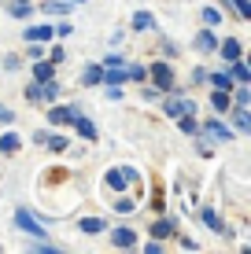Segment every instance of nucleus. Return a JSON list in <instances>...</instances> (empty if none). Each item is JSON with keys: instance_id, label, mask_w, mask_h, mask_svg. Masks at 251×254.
Masks as SVG:
<instances>
[{"instance_id": "412c9836", "label": "nucleus", "mask_w": 251, "mask_h": 254, "mask_svg": "<svg viewBox=\"0 0 251 254\" xmlns=\"http://www.w3.org/2000/svg\"><path fill=\"white\" fill-rule=\"evenodd\" d=\"M203 22L207 26H218L222 22V11H218V7H203Z\"/></svg>"}, {"instance_id": "ddd939ff", "label": "nucleus", "mask_w": 251, "mask_h": 254, "mask_svg": "<svg viewBox=\"0 0 251 254\" xmlns=\"http://www.w3.org/2000/svg\"><path fill=\"white\" fill-rule=\"evenodd\" d=\"M74 122H78V133H82L85 140H96V126H92L89 118H74Z\"/></svg>"}, {"instance_id": "f03ea898", "label": "nucleus", "mask_w": 251, "mask_h": 254, "mask_svg": "<svg viewBox=\"0 0 251 254\" xmlns=\"http://www.w3.org/2000/svg\"><path fill=\"white\" fill-rule=\"evenodd\" d=\"M15 225H19V229H26V232H33V236H41V240H45V221H37V217L30 214V210H15Z\"/></svg>"}, {"instance_id": "1a4fd4ad", "label": "nucleus", "mask_w": 251, "mask_h": 254, "mask_svg": "<svg viewBox=\"0 0 251 254\" xmlns=\"http://www.w3.org/2000/svg\"><path fill=\"white\" fill-rule=\"evenodd\" d=\"M103 181H107V185H111V188H115V191H122V188L129 185V177H126V173H122V170H111V173H107V177H103Z\"/></svg>"}, {"instance_id": "4be33fe9", "label": "nucleus", "mask_w": 251, "mask_h": 254, "mask_svg": "<svg viewBox=\"0 0 251 254\" xmlns=\"http://www.w3.org/2000/svg\"><path fill=\"white\" fill-rule=\"evenodd\" d=\"M203 221H207V229L222 232V221H218V214H214V210H203Z\"/></svg>"}, {"instance_id": "9b49d317", "label": "nucleus", "mask_w": 251, "mask_h": 254, "mask_svg": "<svg viewBox=\"0 0 251 254\" xmlns=\"http://www.w3.org/2000/svg\"><path fill=\"white\" fill-rule=\"evenodd\" d=\"M37 144H48L52 151H67V140H63V136H45V133H37Z\"/></svg>"}, {"instance_id": "bb28decb", "label": "nucleus", "mask_w": 251, "mask_h": 254, "mask_svg": "<svg viewBox=\"0 0 251 254\" xmlns=\"http://www.w3.org/2000/svg\"><path fill=\"white\" fill-rule=\"evenodd\" d=\"M167 232H170V221H155V225H152V236H159V240H163Z\"/></svg>"}, {"instance_id": "5701e85b", "label": "nucleus", "mask_w": 251, "mask_h": 254, "mask_svg": "<svg viewBox=\"0 0 251 254\" xmlns=\"http://www.w3.org/2000/svg\"><path fill=\"white\" fill-rule=\"evenodd\" d=\"M133 30H152V15H133Z\"/></svg>"}, {"instance_id": "0eeeda50", "label": "nucleus", "mask_w": 251, "mask_h": 254, "mask_svg": "<svg viewBox=\"0 0 251 254\" xmlns=\"http://www.w3.org/2000/svg\"><path fill=\"white\" fill-rule=\"evenodd\" d=\"M74 118V107H52L48 111V122H56V126H63V122Z\"/></svg>"}, {"instance_id": "7c9ffc66", "label": "nucleus", "mask_w": 251, "mask_h": 254, "mask_svg": "<svg viewBox=\"0 0 251 254\" xmlns=\"http://www.w3.org/2000/svg\"><path fill=\"white\" fill-rule=\"evenodd\" d=\"M115 210H118V214H133V203H129V199H122V203H118Z\"/></svg>"}, {"instance_id": "dca6fc26", "label": "nucleus", "mask_w": 251, "mask_h": 254, "mask_svg": "<svg viewBox=\"0 0 251 254\" xmlns=\"http://www.w3.org/2000/svg\"><path fill=\"white\" fill-rule=\"evenodd\" d=\"M100 77H103V66H89V70L82 74V81H85V85H96Z\"/></svg>"}, {"instance_id": "393cba45", "label": "nucleus", "mask_w": 251, "mask_h": 254, "mask_svg": "<svg viewBox=\"0 0 251 254\" xmlns=\"http://www.w3.org/2000/svg\"><path fill=\"white\" fill-rule=\"evenodd\" d=\"M211 103H214V107H218V111H226V107H229V96H226V92L218 89V92L211 96Z\"/></svg>"}, {"instance_id": "a211bd4d", "label": "nucleus", "mask_w": 251, "mask_h": 254, "mask_svg": "<svg viewBox=\"0 0 251 254\" xmlns=\"http://www.w3.org/2000/svg\"><path fill=\"white\" fill-rule=\"evenodd\" d=\"M196 48H200V52H211V48H214V33H211V30L200 33V37H196Z\"/></svg>"}, {"instance_id": "6ab92c4d", "label": "nucleus", "mask_w": 251, "mask_h": 254, "mask_svg": "<svg viewBox=\"0 0 251 254\" xmlns=\"http://www.w3.org/2000/svg\"><path fill=\"white\" fill-rule=\"evenodd\" d=\"M233 122H237V129H240V133H248V129H251V118H248V111H244V107H240L237 115H233Z\"/></svg>"}, {"instance_id": "f3484780", "label": "nucleus", "mask_w": 251, "mask_h": 254, "mask_svg": "<svg viewBox=\"0 0 251 254\" xmlns=\"http://www.w3.org/2000/svg\"><path fill=\"white\" fill-rule=\"evenodd\" d=\"M207 133H211L214 140H229V136H233V133H229L226 126H218V122H211V126H207Z\"/></svg>"}, {"instance_id": "aec40b11", "label": "nucleus", "mask_w": 251, "mask_h": 254, "mask_svg": "<svg viewBox=\"0 0 251 254\" xmlns=\"http://www.w3.org/2000/svg\"><path fill=\"white\" fill-rule=\"evenodd\" d=\"M45 11H48V15H67V11H71V4H63V0H52V4H45Z\"/></svg>"}, {"instance_id": "20e7f679", "label": "nucleus", "mask_w": 251, "mask_h": 254, "mask_svg": "<svg viewBox=\"0 0 251 254\" xmlns=\"http://www.w3.org/2000/svg\"><path fill=\"white\" fill-rule=\"evenodd\" d=\"M152 77H155V85H159L163 92L174 85V74H170V66H167V63H155V66H152Z\"/></svg>"}, {"instance_id": "6e6552de", "label": "nucleus", "mask_w": 251, "mask_h": 254, "mask_svg": "<svg viewBox=\"0 0 251 254\" xmlns=\"http://www.w3.org/2000/svg\"><path fill=\"white\" fill-rule=\"evenodd\" d=\"M229 77H233V81H237V85H248V81H251V74H248V66H244V63H240V59H233V74H229Z\"/></svg>"}, {"instance_id": "f257e3e1", "label": "nucleus", "mask_w": 251, "mask_h": 254, "mask_svg": "<svg viewBox=\"0 0 251 254\" xmlns=\"http://www.w3.org/2000/svg\"><path fill=\"white\" fill-rule=\"evenodd\" d=\"M26 96H30V103H52V100L59 96V85L48 77V81H37V85H30V89H26Z\"/></svg>"}, {"instance_id": "39448f33", "label": "nucleus", "mask_w": 251, "mask_h": 254, "mask_svg": "<svg viewBox=\"0 0 251 254\" xmlns=\"http://www.w3.org/2000/svg\"><path fill=\"white\" fill-rule=\"evenodd\" d=\"M111 243L122 247V251H129V247H137V236L129 232V229H115V240H111Z\"/></svg>"}, {"instance_id": "f8f14e48", "label": "nucleus", "mask_w": 251, "mask_h": 254, "mask_svg": "<svg viewBox=\"0 0 251 254\" xmlns=\"http://www.w3.org/2000/svg\"><path fill=\"white\" fill-rule=\"evenodd\" d=\"M222 56H226L229 59V63H233V59H240V41H222Z\"/></svg>"}, {"instance_id": "c85d7f7f", "label": "nucleus", "mask_w": 251, "mask_h": 254, "mask_svg": "<svg viewBox=\"0 0 251 254\" xmlns=\"http://www.w3.org/2000/svg\"><path fill=\"white\" fill-rule=\"evenodd\" d=\"M129 70V77H133V81H144V66H126Z\"/></svg>"}, {"instance_id": "2eb2a0df", "label": "nucleus", "mask_w": 251, "mask_h": 254, "mask_svg": "<svg viewBox=\"0 0 251 254\" xmlns=\"http://www.w3.org/2000/svg\"><path fill=\"white\" fill-rule=\"evenodd\" d=\"M82 232L96 236V232H103V221H100V217H85V221H82Z\"/></svg>"}, {"instance_id": "a878e982", "label": "nucleus", "mask_w": 251, "mask_h": 254, "mask_svg": "<svg viewBox=\"0 0 251 254\" xmlns=\"http://www.w3.org/2000/svg\"><path fill=\"white\" fill-rule=\"evenodd\" d=\"M30 11H33V7L26 4V0H22V4H11V15H15V19H26Z\"/></svg>"}, {"instance_id": "b1692460", "label": "nucleus", "mask_w": 251, "mask_h": 254, "mask_svg": "<svg viewBox=\"0 0 251 254\" xmlns=\"http://www.w3.org/2000/svg\"><path fill=\"white\" fill-rule=\"evenodd\" d=\"M33 74H37V81H48V77H52V63H37Z\"/></svg>"}, {"instance_id": "9d476101", "label": "nucleus", "mask_w": 251, "mask_h": 254, "mask_svg": "<svg viewBox=\"0 0 251 254\" xmlns=\"http://www.w3.org/2000/svg\"><path fill=\"white\" fill-rule=\"evenodd\" d=\"M0 151H4V155H15V151H19V136H15V133H4V136H0Z\"/></svg>"}, {"instance_id": "2f4dec72", "label": "nucleus", "mask_w": 251, "mask_h": 254, "mask_svg": "<svg viewBox=\"0 0 251 254\" xmlns=\"http://www.w3.org/2000/svg\"><path fill=\"white\" fill-rule=\"evenodd\" d=\"M19 4H22V0H19Z\"/></svg>"}, {"instance_id": "4468645a", "label": "nucleus", "mask_w": 251, "mask_h": 254, "mask_svg": "<svg viewBox=\"0 0 251 254\" xmlns=\"http://www.w3.org/2000/svg\"><path fill=\"white\" fill-rule=\"evenodd\" d=\"M211 81H214V89H222V92H229V89H233V77L226 74V70H218V74H214Z\"/></svg>"}, {"instance_id": "c756f323", "label": "nucleus", "mask_w": 251, "mask_h": 254, "mask_svg": "<svg viewBox=\"0 0 251 254\" xmlns=\"http://www.w3.org/2000/svg\"><path fill=\"white\" fill-rule=\"evenodd\" d=\"M233 4H237V11H240V15H244V19H248V15H251V4H248V0H233Z\"/></svg>"}, {"instance_id": "cd10ccee", "label": "nucleus", "mask_w": 251, "mask_h": 254, "mask_svg": "<svg viewBox=\"0 0 251 254\" xmlns=\"http://www.w3.org/2000/svg\"><path fill=\"white\" fill-rule=\"evenodd\" d=\"M251 100V92H248V85H240V89H237V103H240V107H244V103Z\"/></svg>"}, {"instance_id": "423d86ee", "label": "nucleus", "mask_w": 251, "mask_h": 254, "mask_svg": "<svg viewBox=\"0 0 251 254\" xmlns=\"http://www.w3.org/2000/svg\"><path fill=\"white\" fill-rule=\"evenodd\" d=\"M163 107H167V115H185V111H196V103L192 100H167Z\"/></svg>"}, {"instance_id": "7ed1b4c3", "label": "nucleus", "mask_w": 251, "mask_h": 254, "mask_svg": "<svg viewBox=\"0 0 251 254\" xmlns=\"http://www.w3.org/2000/svg\"><path fill=\"white\" fill-rule=\"evenodd\" d=\"M56 37V30H52V26L45 22V26H30V30H26V41H30V45H41V41H52Z\"/></svg>"}]
</instances>
